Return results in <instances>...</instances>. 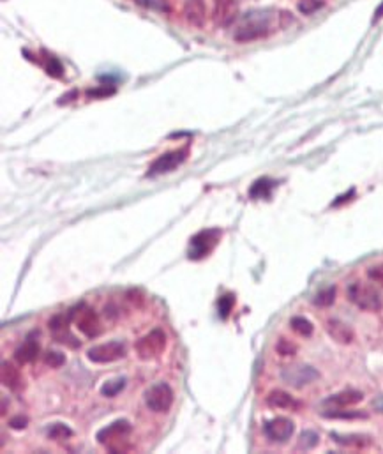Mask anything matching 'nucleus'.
I'll use <instances>...</instances> for the list:
<instances>
[{
  "instance_id": "2",
  "label": "nucleus",
  "mask_w": 383,
  "mask_h": 454,
  "mask_svg": "<svg viewBox=\"0 0 383 454\" xmlns=\"http://www.w3.org/2000/svg\"><path fill=\"white\" fill-rule=\"evenodd\" d=\"M131 433H133V426H131L129 420L118 419L111 423V425L105 426L103 429H99L96 438L109 453H127V451H131Z\"/></svg>"
},
{
  "instance_id": "35",
  "label": "nucleus",
  "mask_w": 383,
  "mask_h": 454,
  "mask_svg": "<svg viewBox=\"0 0 383 454\" xmlns=\"http://www.w3.org/2000/svg\"><path fill=\"white\" fill-rule=\"evenodd\" d=\"M126 299L129 301V303L135 304L136 307H142L145 304V297L142 295V292H138V290H129L126 294Z\"/></svg>"
},
{
  "instance_id": "34",
  "label": "nucleus",
  "mask_w": 383,
  "mask_h": 454,
  "mask_svg": "<svg viewBox=\"0 0 383 454\" xmlns=\"http://www.w3.org/2000/svg\"><path fill=\"white\" fill-rule=\"evenodd\" d=\"M27 425H29V419L23 416H14L9 419V428L13 429H18V431H21V429H25Z\"/></svg>"
},
{
  "instance_id": "23",
  "label": "nucleus",
  "mask_w": 383,
  "mask_h": 454,
  "mask_svg": "<svg viewBox=\"0 0 383 454\" xmlns=\"http://www.w3.org/2000/svg\"><path fill=\"white\" fill-rule=\"evenodd\" d=\"M290 327L291 331L297 332V334L302 338H309L313 332H315V327H313L311 322H309L308 318H304V316H293V318L290 320Z\"/></svg>"
},
{
  "instance_id": "25",
  "label": "nucleus",
  "mask_w": 383,
  "mask_h": 454,
  "mask_svg": "<svg viewBox=\"0 0 383 454\" xmlns=\"http://www.w3.org/2000/svg\"><path fill=\"white\" fill-rule=\"evenodd\" d=\"M124 387H126V379H114L108 380V382L103 383L101 387V394L105 398H115L118 392L122 391Z\"/></svg>"
},
{
  "instance_id": "28",
  "label": "nucleus",
  "mask_w": 383,
  "mask_h": 454,
  "mask_svg": "<svg viewBox=\"0 0 383 454\" xmlns=\"http://www.w3.org/2000/svg\"><path fill=\"white\" fill-rule=\"evenodd\" d=\"M276 352L282 355V357H290V355L297 353V345L291 343L290 340H287V338H279L278 343H276Z\"/></svg>"
},
{
  "instance_id": "11",
  "label": "nucleus",
  "mask_w": 383,
  "mask_h": 454,
  "mask_svg": "<svg viewBox=\"0 0 383 454\" xmlns=\"http://www.w3.org/2000/svg\"><path fill=\"white\" fill-rule=\"evenodd\" d=\"M69 324H71V318L69 315H55L51 316L50 322H48V327H50L51 336L57 343L60 345H66L69 349H78L80 346V340H76L75 336L69 331Z\"/></svg>"
},
{
  "instance_id": "30",
  "label": "nucleus",
  "mask_w": 383,
  "mask_h": 454,
  "mask_svg": "<svg viewBox=\"0 0 383 454\" xmlns=\"http://www.w3.org/2000/svg\"><path fill=\"white\" fill-rule=\"evenodd\" d=\"M44 69H47L48 75L53 76V78H60V76L64 75L62 64H60V60L57 59V57H53V55H48L47 57V66H44Z\"/></svg>"
},
{
  "instance_id": "36",
  "label": "nucleus",
  "mask_w": 383,
  "mask_h": 454,
  "mask_svg": "<svg viewBox=\"0 0 383 454\" xmlns=\"http://www.w3.org/2000/svg\"><path fill=\"white\" fill-rule=\"evenodd\" d=\"M135 2L147 9H157V11H164V9H166V5L163 4V0H135Z\"/></svg>"
},
{
  "instance_id": "1",
  "label": "nucleus",
  "mask_w": 383,
  "mask_h": 454,
  "mask_svg": "<svg viewBox=\"0 0 383 454\" xmlns=\"http://www.w3.org/2000/svg\"><path fill=\"white\" fill-rule=\"evenodd\" d=\"M291 14L281 9H253L242 14L233 32V39L237 42H253L265 39L278 32L279 29H285L291 23Z\"/></svg>"
},
{
  "instance_id": "37",
  "label": "nucleus",
  "mask_w": 383,
  "mask_h": 454,
  "mask_svg": "<svg viewBox=\"0 0 383 454\" xmlns=\"http://www.w3.org/2000/svg\"><path fill=\"white\" fill-rule=\"evenodd\" d=\"M115 90L114 88H90L87 96L89 97H101V96H111Z\"/></svg>"
},
{
  "instance_id": "14",
  "label": "nucleus",
  "mask_w": 383,
  "mask_h": 454,
  "mask_svg": "<svg viewBox=\"0 0 383 454\" xmlns=\"http://www.w3.org/2000/svg\"><path fill=\"white\" fill-rule=\"evenodd\" d=\"M0 380H2V386L8 387L11 392H21L25 389V380L21 377V371L14 366L13 362L4 361L2 362V368H0Z\"/></svg>"
},
{
  "instance_id": "26",
  "label": "nucleus",
  "mask_w": 383,
  "mask_h": 454,
  "mask_svg": "<svg viewBox=\"0 0 383 454\" xmlns=\"http://www.w3.org/2000/svg\"><path fill=\"white\" fill-rule=\"evenodd\" d=\"M235 306V295L233 294H226L217 301V312L219 316L223 320H226L228 316L232 315V310Z\"/></svg>"
},
{
  "instance_id": "5",
  "label": "nucleus",
  "mask_w": 383,
  "mask_h": 454,
  "mask_svg": "<svg viewBox=\"0 0 383 454\" xmlns=\"http://www.w3.org/2000/svg\"><path fill=\"white\" fill-rule=\"evenodd\" d=\"M166 349V334L163 329H152L145 336L140 338L135 345V352L142 361H152L159 357Z\"/></svg>"
},
{
  "instance_id": "17",
  "label": "nucleus",
  "mask_w": 383,
  "mask_h": 454,
  "mask_svg": "<svg viewBox=\"0 0 383 454\" xmlns=\"http://www.w3.org/2000/svg\"><path fill=\"white\" fill-rule=\"evenodd\" d=\"M265 401L270 408H276V410H291V412H297V410L302 408V403H300L299 400H295L293 396L288 394L287 391H281V389L270 391Z\"/></svg>"
},
{
  "instance_id": "4",
  "label": "nucleus",
  "mask_w": 383,
  "mask_h": 454,
  "mask_svg": "<svg viewBox=\"0 0 383 454\" xmlns=\"http://www.w3.org/2000/svg\"><path fill=\"white\" fill-rule=\"evenodd\" d=\"M68 315L72 324L76 325V329H78L83 336L90 338V340L97 338L103 332L101 320H99V316L96 315L92 307H89L87 304H80V306L72 307Z\"/></svg>"
},
{
  "instance_id": "18",
  "label": "nucleus",
  "mask_w": 383,
  "mask_h": 454,
  "mask_svg": "<svg viewBox=\"0 0 383 454\" xmlns=\"http://www.w3.org/2000/svg\"><path fill=\"white\" fill-rule=\"evenodd\" d=\"M39 355V343L34 340V334H30L27 338V341L20 349H16L14 352V361L20 364V366H25V364H30V362H34Z\"/></svg>"
},
{
  "instance_id": "29",
  "label": "nucleus",
  "mask_w": 383,
  "mask_h": 454,
  "mask_svg": "<svg viewBox=\"0 0 383 454\" xmlns=\"http://www.w3.org/2000/svg\"><path fill=\"white\" fill-rule=\"evenodd\" d=\"M44 364H47L48 368H60L66 364V355L60 352H55V350H50V352L44 353Z\"/></svg>"
},
{
  "instance_id": "21",
  "label": "nucleus",
  "mask_w": 383,
  "mask_h": 454,
  "mask_svg": "<svg viewBox=\"0 0 383 454\" xmlns=\"http://www.w3.org/2000/svg\"><path fill=\"white\" fill-rule=\"evenodd\" d=\"M332 438H334V442H337V444H339V446L357 447V449L369 446V442H371L369 437H364V435H337V433H332Z\"/></svg>"
},
{
  "instance_id": "7",
  "label": "nucleus",
  "mask_w": 383,
  "mask_h": 454,
  "mask_svg": "<svg viewBox=\"0 0 383 454\" xmlns=\"http://www.w3.org/2000/svg\"><path fill=\"white\" fill-rule=\"evenodd\" d=\"M189 156V149H177V151L166 152V154H161L157 160H154V163L148 166L147 177H159L164 173H172L184 163Z\"/></svg>"
},
{
  "instance_id": "19",
  "label": "nucleus",
  "mask_w": 383,
  "mask_h": 454,
  "mask_svg": "<svg viewBox=\"0 0 383 454\" xmlns=\"http://www.w3.org/2000/svg\"><path fill=\"white\" fill-rule=\"evenodd\" d=\"M364 400V394L358 391H343L332 394L330 398L325 400V405L330 408H348L354 407V405L360 403Z\"/></svg>"
},
{
  "instance_id": "15",
  "label": "nucleus",
  "mask_w": 383,
  "mask_h": 454,
  "mask_svg": "<svg viewBox=\"0 0 383 454\" xmlns=\"http://www.w3.org/2000/svg\"><path fill=\"white\" fill-rule=\"evenodd\" d=\"M325 329H327L328 336L332 338L336 343H339V345H349V343H354V340H355L354 329L349 327L348 324H345L343 320H337V318L327 320V325H325Z\"/></svg>"
},
{
  "instance_id": "16",
  "label": "nucleus",
  "mask_w": 383,
  "mask_h": 454,
  "mask_svg": "<svg viewBox=\"0 0 383 454\" xmlns=\"http://www.w3.org/2000/svg\"><path fill=\"white\" fill-rule=\"evenodd\" d=\"M184 18L191 27L203 29V25H205V20H207L205 0H185Z\"/></svg>"
},
{
  "instance_id": "32",
  "label": "nucleus",
  "mask_w": 383,
  "mask_h": 454,
  "mask_svg": "<svg viewBox=\"0 0 383 454\" xmlns=\"http://www.w3.org/2000/svg\"><path fill=\"white\" fill-rule=\"evenodd\" d=\"M367 278H369L371 281H375L376 285H380L383 288V264L369 267V269H367Z\"/></svg>"
},
{
  "instance_id": "24",
  "label": "nucleus",
  "mask_w": 383,
  "mask_h": 454,
  "mask_svg": "<svg viewBox=\"0 0 383 454\" xmlns=\"http://www.w3.org/2000/svg\"><path fill=\"white\" fill-rule=\"evenodd\" d=\"M72 437V429L68 428L62 423H55V425L50 426L48 429V438L50 440H68V438Z\"/></svg>"
},
{
  "instance_id": "10",
  "label": "nucleus",
  "mask_w": 383,
  "mask_h": 454,
  "mask_svg": "<svg viewBox=\"0 0 383 454\" xmlns=\"http://www.w3.org/2000/svg\"><path fill=\"white\" fill-rule=\"evenodd\" d=\"M281 379L285 380L288 386L295 387V389H302V387L309 386V383L316 382V380L320 379V373L313 366L293 364V366H287L281 371Z\"/></svg>"
},
{
  "instance_id": "13",
  "label": "nucleus",
  "mask_w": 383,
  "mask_h": 454,
  "mask_svg": "<svg viewBox=\"0 0 383 454\" xmlns=\"http://www.w3.org/2000/svg\"><path fill=\"white\" fill-rule=\"evenodd\" d=\"M295 425L287 417H276L263 426V433L274 444H287L293 437Z\"/></svg>"
},
{
  "instance_id": "3",
  "label": "nucleus",
  "mask_w": 383,
  "mask_h": 454,
  "mask_svg": "<svg viewBox=\"0 0 383 454\" xmlns=\"http://www.w3.org/2000/svg\"><path fill=\"white\" fill-rule=\"evenodd\" d=\"M346 295H348L349 303L355 304V306H357L358 310H362V312H382L383 297L378 292V288H376L375 285H371V283L354 281L348 286Z\"/></svg>"
},
{
  "instance_id": "31",
  "label": "nucleus",
  "mask_w": 383,
  "mask_h": 454,
  "mask_svg": "<svg viewBox=\"0 0 383 454\" xmlns=\"http://www.w3.org/2000/svg\"><path fill=\"white\" fill-rule=\"evenodd\" d=\"M316 444H318V435H316L315 431H304V433L300 435L299 446L302 447V449H313Z\"/></svg>"
},
{
  "instance_id": "38",
  "label": "nucleus",
  "mask_w": 383,
  "mask_h": 454,
  "mask_svg": "<svg viewBox=\"0 0 383 454\" xmlns=\"http://www.w3.org/2000/svg\"><path fill=\"white\" fill-rule=\"evenodd\" d=\"M383 18V2L382 4L378 5V8H376V11H375V16H373V23H376V21L378 20H382Z\"/></svg>"
},
{
  "instance_id": "39",
  "label": "nucleus",
  "mask_w": 383,
  "mask_h": 454,
  "mask_svg": "<svg viewBox=\"0 0 383 454\" xmlns=\"http://www.w3.org/2000/svg\"><path fill=\"white\" fill-rule=\"evenodd\" d=\"M375 407L378 408V412H383V398L380 401H375Z\"/></svg>"
},
{
  "instance_id": "8",
  "label": "nucleus",
  "mask_w": 383,
  "mask_h": 454,
  "mask_svg": "<svg viewBox=\"0 0 383 454\" xmlns=\"http://www.w3.org/2000/svg\"><path fill=\"white\" fill-rule=\"evenodd\" d=\"M126 345L120 341H108L96 345L87 352V357L94 364H109V362H117L126 357Z\"/></svg>"
},
{
  "instance_id": "12",
  "label": "nucleus",
  "mask_w": 383,
  "mask_h": 454,
  "mask_svg": "<svg viewBox=\"0 0 383 454\" xmlns=\"http://www.w3.org/2000/svg\"><path fill=\"white\" fill-rule=\"evenodd\" d=\"M212 20L219 29H228L239 20V0H214Z\"/></svg>"
},
{
  "instance_id": "9",
  "label": "nucleus",
  "mask_w": 383,
  "mask_h": 454,
  "mask_svg": "<svg viewBox=\"0 0 383 454\" xmlns=\"http://www.w3.org/2000/svg\"><path fill=\"white\" fill-rule=\"evenodd\" d=\"M219 237H221V231L217 228H212V230H202L200 234L191 239L189 242V258L191 260H202V258L209 257L212 253V249L217 246Z\"/></svg>"
},
{
  "instance_id": "6",
  "label": "nucleus",
  "mask_w": 383,
  "mask_h": 454,
  "mask_svg": "<svg viewBox=\"0 0 383 454\" xmlns=\"http://www.w3.org/2000/svg\"><path fill=\"white\" fill-rule=\"evenodd\" d=\"M173 401H175V392H173V389L168 383L164 382L154 383V386L145 392V405H147L148 410L156 414L168 412L170 408H172Z\"/></svg>"
},
{
  "instance_id": "20",
  "label": "nucleus",
  "mask_w": 383,
  "mask_h": 454,
  "mask_svg": "<svg viewBox=\"0 0 383 454\" xmlns=\"http://www.w3.org/2000/svg\"><path fill=\"white\" fill-rule=\"evenodd\" d=\"M278 186V182L269 179V177H261L251 186V190H249V197L253 198V200H263V198H270L272 197L274 188Z\"/></svg>"
},
{
  "instance_id": "27",
  "label": "nucleus",
  "mask_w": 383,
  "mask_h": 454,
  "mask_svg": "<svg viewBox=\"0 0 383 454\" xmlns=\"http://www.w3.org/2000/svg\"><path fill=\"white\" fill-rule=\"evenodd\" d=\"M334 301H336V286H328V288L321 290L320 294L315 297V304L320 307L332 306Z\"/></svg>"
},
{
  "instance_id": "22",
  "label": "nucleus",
  "mask_w": 383,
  "mask_h": 454,
  "mask_svg": "<svg viewBox=\"0 0 383 454\" xmlns=\"http://www.w3.org/2000/svg\"><path fill=\"white\" fill-rule=\"evenodd\" d=\"M323 417H328V419H366L367 414L360 412V410H346V408H328L327 412H323Z\"/></svg>"
},
{
  "instance_id": "33",
  "label": "nucleus",
  "mask_w": 383,
  "mask_h": 454,
  "mask_svg": "<svg viewBox=\"0 0 383 454\" xmlns=\"http://www.w3.org/2000/svg\"><path fill=\"white\" fill-rule=\"evenodd\" d=\"M321 5H323V2H321V0H300L299 9L302 11V13L311 14V13H315L316 9H320Z\"/></svg>"
}]
</instances>
